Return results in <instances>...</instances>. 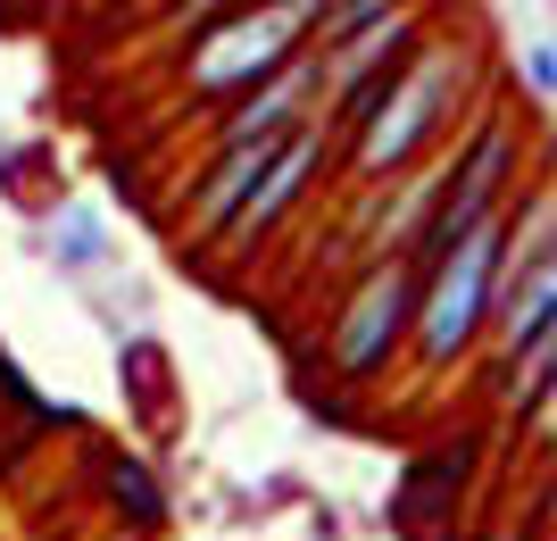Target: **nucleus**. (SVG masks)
Instances as JSON below:
<instances>
[{"mask_svg":"<svg viewBox=\"0 0 557 541\" xmlns=\"http://www.w3.org/2000/svg\"><path fill=\"white\" fill-rule=\"evenodd\" d=\"M408 325H417V259H367L349 267V292L325 325V376L367 392L408 358Z\"/></svg>","mask_w":557,"mask_h":541,"instance_id":"4","label":"nucleus"},{"mask_svg":"<svg viewBox=\"0 0 557 541\" xmlns=\"http://www.w3.org/2000/svg\"><path fill=\"white\" fill-rule=\"evenodd\" d=\"M308 118H325V59L317 50H300L283 75H267L258 93H242L216 118V134H209V150H275L292 125H308Z\"/></svg>","mask_w":557,"mask_h":541,"instance_id":"7","label":"nucleus"},{"mask_svg":"<svg viewBox=\"0 0 557 541\" xmlns=\"http://www.w3.org/2000/svg\"><path fill=\"white\" fill-rule=\"evenodd\" d=\"M508 93H516V109H533V118H549V100H557V34H549V25H533V34H516V59H508Z\"/></svg>","mask_w":557,"mask_h":541,"instance_id":"9","label":"nucleus"},{"mask_svg":"<svg viewBox=\"0 0 557 541\" xmlns=\"http://www.w3.org/2000/svg\"><path fill=\"white\" fill-rule=\"evenodd\" d=\"M25 259H42L50 275H67V283H92L109 275L116 259V234H109V217L84 209V200H59V209H34V225L17 234Z\"/></svg>","mask_w":557,"mask_h":541,"instance_id":"8","label":"nucleus"},{"mask_svg":"<svg viewBox=\"0 0 557 541\" xmlns=\"http://www.w3.org/2000/svg\"><path fill=\"white\" fill-rule=\"evenodd\" d=\"M516 184H524V118H516L508 100H483V118H466V134L449 142L433 225H424V242L408 259L424 267V259H442L449 242H466L474 225H491L516 200Z\"/></svg>","mask_w":557,"mask_h":541,"instance_id":"3","label":"nucleus"},{"mask_svg":"<svg viewBox=\"0 0 557 541\" xmlns=\"http://www.w3.org/2000/svg\"><path fill=\"white\" fill-rule=\"evenodd\" d=\"M308 50V17L300 0H250L242 17H225L216 34H200V42H184L175 59H184V93L191 100H242L258 93L267 75H283L292 59Z\"/></svg>","mask_w":557,"mask_h":541,"instance_id":"5","label":"nucleus"},{"mask_svg":"<svg viewBox=\"0 0 557 541\" xmlns=\"http://www.w3.org/2000/svg\"><path fill=\"white\" fill-rule=\"evenodd\" d=\"M491 283H499V217L449 242L442 259L417 267V325H408V358L417 376H458L483 351L491 325Z\"/></svg>","mask_w":557,"mask_h":541,"instance_id":"2","label":"nucleus"},{"mask_svg":"<svg viewBox=\"0 0 557 541\" xmlns=\"http://www.w3.org/2000/svg\"><path fill=\"white\" fill-rule=\"evenodd\" d=\"M399 9H424V0H300L308 50H333V42H349L358 25H383V17H399Z\"/></svg>","mask_w":557,"mask_h":541,"instance_id":"11","label":"nucleus"},{"mask_svg":"<svg viewBox=\"0 0 557 541\" xmlns=\"http://www.w3.org/2000/svg\"><path fill=\"white\" fill-rule=\"evenodd\" d=\"M333 159H342V142H333V125H325V118L292 125V134L267 150V167L250 175V192H242L233 225L216 234V250H225V259H250V250H267V242H275L283 225L308 209V192L325 184V167H333Z\"/></svg>","mask_w":557,"mask_h":541,"instance_id":"6","label":"nucleus"},{"mask_svg":"<svg viewBox=\"0 0 557 541\" xmlns=\"http://www.w3.org/2000/svg\"><path fill=\"white\" fill-rule=\"evenodd\" d=\"M109 508L134 533H159L166 525V492H159V475L141 467V458H109Z\"/></svg>","mask_w":557,"mask_h":541,"instance_id":"12","label":"nucleus"},{"mask_svg":"<svg viewBox=\"0 0 557 541\" xmlns=\"http://www.w3.org/2000/svg\"><path fill=\"white\" fill-rule=\"evenodd\" d=\"M75 292H84V308H92L116 342H125V333H150V300H159V292L141 275H92V283H75Z\"/></svg>","mask_w":557,"mask_h":541,"instance_id":"10","label":"nucleus"},{"mask_svg":"<svg viewBox=\"0 0 557 541\" xmlns=\"http://www.w3.org/2000/svg\"><path fill=\"white\" fill-rule=\"evenodd\" d=\"M474 100H483V50L466 42V34H449V25H433V34L408 50V67L392 75L383 109L342 142L349 184L358 192L392 184V175L424 167L433 150H449V134H466V118H474Z\"/></svg>","mask_w":557,"mask_h":541,"instance_id":"1","label":"nucleus"}]
</instances>
